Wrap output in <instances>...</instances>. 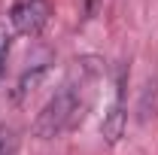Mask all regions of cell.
<instances>
[{"mask_svg": "<svg viewBox=\"0 0 158 155\" xmlns=\"http://www.w3.org/2000/svg\"><path fill=\"white\" fill-rule=\"evenodd\" d=\"M0 155H15V134L9 128H0Z\"/></svg>", "mask_w": 158, "mask_h": 155, "instance_id": "277c9868", "label": "cell"}, {"mask_svg": "<svg viewBox=\"0 0 158 155\" xmlns=\"http://www.w3.org/2000/svg\"><path fill=\"white\" fill-rule=\"evenodd\" d=\"M82 110H85V103H82V94L76 91V85H64L37 116L34 134L43 140H55V137L73 131L82 122Z\"/></svg>", "mask_w": 158, "mask_h": 155, "instance_id": "6da1fadb", "label": "cell"}, {"mask_svg": "<svg viewBox=\"0 0 158 155\" xmlns=\"http://www.w3.org/2000/svg\"><path fill=\"white\" fill-rule=\"evenodd\" d=\"M125 131V67L118 70V82H116V100L110 107V116L103 119V137L110 143H118V137Z\"/></svg>", "mask_w": 158, "mask_h": 155, "instance_id": "3957f363", "label": "cell"}, {"mask_svg": "<svg viewBox=\"0 0 158 155\" xmlns=\"http://www.w3.org/2000/svg\"><path fill=\"white\" fill-rule=\"evenodd\" d=\"M9 21H12L15 34L37 37L40 31L46 27V21H49V3L46 0H19L9 9Z\"/></svg>", "mask_w": 158, "mask_h": 155, "instance_id": "7a4b0ae2", "label": "cell"}, {"mask_svg": "<svg viewBox=\"0 0 158 155\" xmlns=\"http://www.w3.org/2000/svg\"><path fill=\"white\" fill-rule=\"evenodd\" d=\"M9 40H12V34L6 31V24H0V70H3V61L9 55Z\"/></svg>", "mask_w": 158, "mask_h": 155, "instance_id": "5b68a950", "label": "cell"}]
</instances>
